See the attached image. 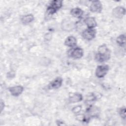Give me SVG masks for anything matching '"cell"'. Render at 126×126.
<instances>
[{"mask_svg": "<svg viewBox=\"0 0 126 126\" xmlns=\"http://www.w3.org/2000/svg\"><path fill=\"white\" fill-rule=\"evenodd\" d=\"M111 52L105 44L100 45L98 48L97 53L95 56V60L99 63H104L109 60Z\"/></svg>", "mask_w": 126, "mask_h": 126, "instance_id": "cell-1", "label": "cell"}, {"mask_svg": "<svg viewBox=\"0 0 126 126\" xmlns=\"http://www.w3.org/2000/svg\"><path fill=\"white\" fill-rule=\"evenodd\" d=\"M63 1L61 0H54L51 1L47 8L46 12L49 15H52L63 6Z\"/></svg>", "mask_w": 126, "mask_h": 126, "instance_id": "cell-2", "label": "cell"}, {"mask_svg": "<svg viewBox=\"0 0 126 126\" xmlns=\"http://www.w3.org/2000/svg\"><path fill=\"white\" fill-rule=\"evenodd\" d=\"M68 56L74 59H81L84 55V51L82 48L79 47L71 48L68 51Z\"/></svg>", "mask_w": 126, "mask_h": 126, "instance_id": "cell-3", "label": "cell"}, {"mask_svg": "<svg viewBox=\"0 0 126 126\" xmlns=\"http://www.w3.org/2000/svg\"><path fill=\"white\" fill-rule=\"evenodd\" d=\"M109 69V67L108 65L103 64L98 65L95 69V75L97 78H103L106 75Z\"/></svg>", "mask_w": 126, "mask_h": 126, "instance_id": "cell-4", "label": "cell"}, {"mask_svg": "<svg viewBox=\"0 0 126 126\" xmlns=\"http://www.w3.org/2000/svg\"><path fill=\"white\" fill-rule=\"evenodd\" d=\"M96 31L94 29H86L82 32V36L87 40H91L95 38Z\"/></svg>", "mask_w": 126, "mask_h": 126, "instance_id": "cell-5", "label": "cell"}, {"mask_svg": "<svg viewBox=\"0 0 126 126\" xmlns=\"http://www.w3.org/2000/svg\"><path fill=\"white\" fill-rule=\"evenodd\" d=\"M112 13L114 17L122 19L126 14V9L123 6H118L113 9Z\"/></svg>", "mask_w": 126, "mask_h": 126, "instance_id": "cell-6", "label": "cell"}, {"mask_svg": "<svg viewBox=\"0 0 126 126\" xmlns=\"http://www.w3.org/2000/svg\"><path fill=\"white\" fill-rule=\"evenodd\" d=\"M61 28L64 31L70 32L75 28V24L70 19H64L62 22Z\"/></svg>", "mask_w": 126, "mask_h": 126, "instance_id": "cell-7", "label": "cell"}, {"mask_svg": "<svg viewBox=\"0 0 126 126\" xmlns=\"http://www.w3.org/2000/svg\"><path fill=\"white\" fill-rule=\"evenodd\" d=\"M102 10V5L99 0H93L90 6V10L94 13H100Z\"/></svg>", "mask_w": 126, "mask_h": 126, "instance_id": "cell-8", "label": "cell"}, {"mask_svg": "<svg viewBox=\"0 0 126 126\" xmlns=\"http://www.w3.org/2000/svg\"><path fill=\"white\" fill-rule=\"evenodd\" d=\"M63 80L61 77H57L49 83L48 85V88L50 90L57 89L61 87L63 84Z\"/></svg>", "mask_w": 126, "mask_h": 126, "instance_id": "cell-9", "label": "cell"}, {"mask_svg": "<svg viewBox=\"0 0 126 126\" xmlns=\"http://www.w3.org/2000/svg\"><path fill=\"white\" fill-rule=\"evenodd\" d=\"M8 91L12 95L18 96L23 93L24 91V87L20 85L15 86L9 88Z\"/></svg>", "mask_w": 126, "mask_h": 126, "instance_id": "cell-10", "label": "cell"}, {"mask_svg": "<svg viewBox=\"0 0 126 126\" xmlns=\"http://www.w3.org/2000/svg\"><path fill=\"white\" fill-rule=\"evenodd\" d=\"M77 43V39L73 36H68L64 41V45L70 48H73L76 47Z\"/></svg>", "mask_w": 126, "mask_h": 126, "instance_id": "cell-11", "label": "cell"}, {"mask_svg": "<svg viewBox=\"0 0 126 126\" xmlns=\"http://www.w3.org/2000/svg\"><path fill=\"white\" fill-rule=\"evenodd\" d=\"M84 23L89 29H94L97 26L95 19L93 17H88L84 20Z\"/></svg>", "mask_w": 126, "mask_h": 126, "instance_id": "cell-12", "label": "cell"}, {"mask_svg": "<svg viewBox=\"0 0 126 126\" xmlns=\"http://www.w3.org/2000/svg\"><path fill=\"white\" fill-rule=\"evenodd\" d=\"M83 95L79 93H74L69 96L68 100L70 103H77L80 102L83 99Z\"/></svg>", "mask_w": 126, "mask_h": 126, "instance_id": "cell-13", "label": "cell"}, {"mask_svg": "<svg viewBox=\"0 0 126 126\" xmlns=\"http://www.w3.org/2000/svg\"><path fill=\"white\" fill-rule=\"evenodd\" d=\"M34 19V18L33 15L31 14L23 15L20 19L21 23L24 25H27L32 23Z\"/></svg>", "mask_w": 126, "mask_h": 126, "instance_id": "cell-14", "label": "cell"}, {"mask_svg": "<svg viewBox=\"0 0 126 126\" xmlns=\"http://www.w3.org/2000/svg\"><path fill=\"white\" fill-rule=\"evenodd\" d=\"M70 14L74 17L77 18H81L82 17L84 11L82 9H81L80 8L76 7L72 8L70 12Z\"/></svg>", "mask_w": 126, "mask_h": 126, "instance_id": "cell-15", "label": "cell"}, {"mask_svg": "<svg viewBox=\"0 0 126 126\" xmlns=\"http://www.w3.org/2000/svg\"><path fill=\"white\" fill-rule=\"evenodd\" d=\"M117 44L121 47L125 48L126 46V35L125 34H120L116 39Z\"/></svg>", "mask_w": 126, "mask_h": 126, "instance_id": "cell-16", "label": "cell"}, {"mask_svg": "<svg viewBox=\"0 0 126 126\" xmlns=\"http://www.w3.org/2000/svg\"><path fill=\"white\" fill-rule=\"evenodd\" d=\"M118 113L122 118L126 119V107H122L118 109Z\"/></svg>", "mask_w": 126, "mask_h": 126, "instance_id": "cell-17", "label": "cell"}, {"mask_svg": "<svg viewBox=\"0 0 126 126\" xmlns=\"http://www.w3.org/2000/svg\"><path fill=\"white\" fill-rule=\"evenodd\" d=\"M81 109L82 107L81 106H77L76 107H75L72 109V111L75 114H78L81 111Z\"/></svg>", "mask_w": 126, "mask_h": 126, "instance_id": "cell-18", "label": "cell"}, {"mask_svg": "<svg viewBox=\"0 0 126 126\" xmlns=\"http://www.w3.org/2000/svg\"><path fill=\"white\" fill-rule=\"evenodd\" d=\"M4 107V102L2 100H1V101H0V111L1 112H2V111L3 110Z\"/></svg>", "mask_w": 126, "mask_h": 126, "instance_id": "cell-19", "label": "cell"}]
</instances>
